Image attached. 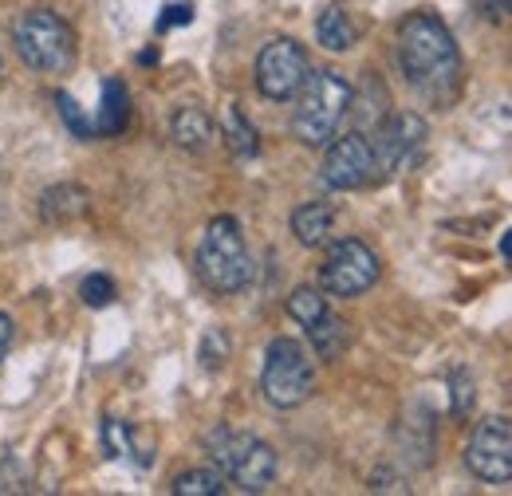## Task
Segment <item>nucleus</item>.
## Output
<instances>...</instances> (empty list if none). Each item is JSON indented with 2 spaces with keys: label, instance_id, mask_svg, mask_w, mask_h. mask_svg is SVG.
<instances>
[{
  "label": "nucleus",
  "instance_id": "1",
  "mask_svg": "<svg viewBox=\"0 0 512 496\" xmlns=\"http://www.w3.org/2000/svg\"><path fill=\"white\" fill-rule=\"evenodd\" d=\"M398 63L406 83L430 99L434 107H449L461 91V52L438 12H410L398 24Z\"/></svg>",
  "mask_w": 512,
  "mask_h": 496
},
{
  "label": "nucleus",
  "instance_id": "2",
  "mask_svg": "<svg viewBox=\"0 0 512 496\" xmlns=\"http://www.w3.org/2000/svg\"><path fill=\"white\" fill-rule=\"evenodd\" d=\"M351 103H355V91L339 71H331V67L308 71V79L300 87L296 115H292L296 138L304 146H327L339 134V123L347 119Z\"/></svg>",
  "mask_w": 512,
  "mask_h": 496
},
{
  "label": "nucleus",
  "instance_id": "3",
  "mask_svg": "<svg viewBox=\"0 0 512 496\" xmlns=\"http://www.w3.org/2000/svg\"><path fill=\"white\" fill-rule=\"evenodd\" d=\"M205 453L213 461V469L237 485L241 493H264L276 481V453L268 441L245 434V430H229L217 426L213 434H205Z\"/></svg>",
  "mask_w": 512,
  "mask_h": 496
},
{
  "label": "nucleus",
  "instance_id": "4",
  "mask_svg": "<svg viewBox=\"0 0 512 496\" xmlns=\"http://www.w3.org/2000/svg\"><path fill=\"white\" fill-rule=\"evenodd\" d=\"M197 272L205 280V288H213L217 296H233L241 288H249L253 280V256L245 245V233L233 217H213L201 245H197Z\"/></svg>",
  "mask_w": 512,
  "mask_h": 496
},
{
  "label": "nucleus",
  "instance_id": "5",
  "mask_svg": "<svg viewBox=\"0 0 512 496\" xmlns=\"http://www.w3.org/2000/svg\"><path fill=\"white\" fill-rule=\"evenodd\" d=\"M16 52L40 75H64V71L75 67L79 44H75V32H71V24L60 12L32 8L16 24Z\"/></svg>",
  "mask_w": 512,
  "mask_h": 496
},
{
  "label": "nucleus",
  "instance_id": "6",
  "mask_svg": "<svg viewBox=\"0 0 512 496\" xmlns=\"http://www.w3.org/2000/svg\"><path fill=\"white\" fill-rule=\"evenodd\" d=\"M260 390L264 402L276 410H296L312 398L316 390V371L308 351L296 339H272L264 351V371H260Z\"/></svg>",
  "mask_w": 512,
  "mask_h": 496
},
{
  "label": "nucleus",
  "instance_id": "7",
  "mask_svg": "<svg viewBox=\"0 0 512 496\" xmlns=\"http://www.w3.org/2000/svg\"><path fill=\"white\" fill-rule=\"evenodd\" d=\"M379 272H383V264H379L375 248L347 237V241H335V245L327 248V260H323L320 268V284L323 292H331L339 300H355L367 288H375Z\"/></svg>",
  "mask_w": 512,
  "mask_h": 496
},
{
  "label": "nucleus",
  "instance_id": "8",
  "mask_svg": "<svg viewBox=\"0 0 512 496\" xmlns=\"http://www.w3.org/2000/svg\"><path fill=\"white\" fill-rule=\"evenodd\" d=\"M308 71H312V67H308V52H304L296 40L276 36V40H268V44L260 48V56H256V87H260L264 99L288 103V99L300 95Z\"/></svg>",
  "mask_w": 512,
  "mask_h": 496
},
{
  "label": "nucleus",
  "instance_id": "9",
  "mask_svg": "<svg viewBox=\"0 0 512 496\" xmlns=\"http://www.w3.org/2000/svg\"><path fill=\"white\" fill-rule=\"evenodd\" d=\"M426 134H430V126L414 111H398V115L383 119L375 138H371V154H375L379 178H394L398 170H406L414 162V154L422 150Z\"/></svg>",
  "mask_w": 512,
  "mask_h": 496
},
{
  "label": "nucleus",
  "instance_id": "10",
  "mask_svg": "<svg viewBox=\"0 0 512 496\" xmlns=\"http://www.w3.org/2000/svg\"><path fill=\"white\" fill-rule=\"evenodd\" d=\"M465 465L473 477L489 481V485H505L512 481V422L509 418H485L469 445H465Z\"/></svg>",
  "mask_w": 512,
  "mask_h": 496
},
{
  "label": "nucleus",
  "instance_id": "11",
  "mask_svg": "<svg viewBox=\"0 0 512 496\" xmlns=\"http://www.w3.org/2000/svg\"><path fill=\"white\" fill-rule=\"evenodd\" d=\"M323 186L327 189H359L375 178V154H371V138L363 130H347V134H335V142L327 146V158H323Z\"/></svg>",
  "mask_w": 512,
  "mask_h": 496
},
{
  "label": "nucleus",
  "instance_id": "12",
  "mask_svg": "<svg viewBox=\"0 0 512 496\" xmlns=\"http://www.w3.org/2000/svg\"><path fill=\"white\" fill-rule=\"evenodd\" d=\"M170 138H174V146H182L186 154H201V150H209L213 119H209L201 107H182V111H174V119H170Z\"/></svg>",
  "mask_w": 512,
  "mask_h": 496
},
{
  "label": "nucleus",
  "instance_id": "13",
  "mask_svg": "<svg viewBox=\"0 0 512 496\" xmlns=\"http://www.w3.org/2000/svg\"><path fill=\"white\" fill-rule=\"evenodd\" d=\"M331 225H335V209L323 205V201H308L292 213V237L304 248H320L331 237Z\"/></svg>",
  "mask_w": 512,
  "mask_h": 496
},
{
  "label": "nucleus",
  "instance_id": "14",
  "mask_svg": "<svg viewBox=\"0 0 512 496\" xmlns=\"http://www.w3.org/2000/svg\"><path fill=\"white\" fill-rule=\"evenodd\" d=\"M130 123V95L123 79H107L103 83V103L95 115V134H123Z\"/></svg>",
  "mask_w": 512,
  "mask_h": 496
},
{
  "label": "nucleus",
  "instance_id": "15",
  "mask_svg": "<svg viewBox=\"0 0 512 496\" xmlns=\"http://www.w3.org/2000/svg\"><path fill=\"white\" fill-rule=\"evenodd\" d=\"M87 213V189L83 186H52L40 197V217L52 225H67Z\"/></svg>",
  "mask_w": 512,
  "mask_h": 496
},
{
  "label": "nucleus",
  "instance_id": "16",
  "mask_svg": "<svg viewBox=\"0 0 512 496\" xmlns=\"http://www.w3.org/2000/svg\"><path fill=\"white\" fill-rule=\"evenodd\" d=\"M308 339H312L316 355L331 363V359H339V355H343V347H347V323H343L339 315L323 311L316 323H308Z\"/></svg>",
  "mask_w": 512,
  "mask_h": 496
},
{
  "label": "nucleus",
  "instance_id": "17",
  "mask_svg": "<svg viewBox=\"0 0 512 496\" xmlns=\"http://www.w3.org/2000/svg\"><path fill=\"white\" fill-rule=\"evenodd\" d=\"M316 40L327 52H351L355 48V24L347 20L343 8H323L316 20Z\"/></svg>",
  "mask_w": 512,
  "mask_h": 496
},
{
  "label": "nucleus",
  "instance_id": "18",
  "mask_svg": "<svg viewBox=\"0 0 512 496\" xmlns=\"http://www.w3.org/2000/svg\"><path fill=\"white\" fill-rule=\"evenodd\" d=\"M221 126H225V142H229V150H233L237 158H253L256 150H260V138H256L253 123L241 115V107H237V103H233V107H225Z\"/></svg>",
  "mask_w": 512,
  "mask_h": 496
},
{
  "label": "nucleus",
  "instance_id": "19",
  "mask_svg": "<svg viewBox=\"0 0 512 496\" xmlns=\"http://www.w3.org/2000/svg\"><path fill=\"white\" fill-rule=\"evenodd\" d=\"M174 496H221L229 489V481L217 469H190L182 477H174Z\"/></svg>",
  "mask_w": 512,
  "mask_h": 496
},
{
  "label": "nucleus",
  "instance_id": "20",
  "mask_svg": "<svg viewBox=\"0 0 512 496\" xmlns=\"http://www.w3.org/2000/svg\"><path fill=\"white\" fill-rule=\"evenodd\" d=\"M323 311H327V300H323L320 288H296V292L288 296V315H292L300 327L316 323Z\"/></svg>",
  "mask_w": 512,
  "mask_h": 496
},
{
  "label": "nucleus",
  "instance_id": "21",
  "mask_svg": "<svg viewBox=\"0 0 512 496\" xmlns=\"http://www.w3.org/2000/svg\"><path fill=\"white\" fill-rule=\"evenodd\" d=\"M79 296H83L87 308H107V304L115 300V280H111L107 272H91V276H83Z\"/></svg>",
  "mask_w": 512,
  "mask_h": 496
},
{
  "label": "nucleus",
  "instance_id": "22",
  "mask_svg": "<svg viewBox=\"0 0 512 496\" xmlns=\"http://www.w3.org/2000/svg\"><path fill=\"white\" fill-rule=\"evenodd\" d=\"M56 103H60V115H64L67 130H71L75 138H83V142L99 138V134H95V123H91V119H87V115L79 111V103H75V99H71L67 91H60V95H56Z\"/></svg>",
  "mask_w": 512,
  "mask_h": 496
},
{
  "label": "nucleus",
  "instance_id": "23",
  "mask_svg": "<svg viewBox=\"0 0 512 496\" xmlns=\"http://www.w3.org/2000/svg\"><path fill=\"white\" fill-rule=\"evenodd\" d=\"M225 359H229V339H225L221 327H209L205 339H201V367L205 371H217Z\"/></svg>",
  "mask_w": 512,
  "mask_h": 496
},
{
  "label": "nucleus",
  "instance_id": "24",
  "mask_svg": "<svg viewBox=\"0 0 512 496\" xmlns=\"http://www.w3.org/2000/svg\"><path fill=\"white\" fill-rule=\"evenodd\" d=\"M103 449H107V457H127L130 449H134L127 422H119V418H107L103 422Z\"/></svg>",
  "mask_w": 512,
  "mask_h": 496
},
{
  "label": "nucleus",
  "instance_id": "25",
  "mask_svg": "<svg viewBox=\"0 0 512 496\" xmlns=\"http://www.w3.org/2000/svg\"><path fill=\"white\" fill-rule=\"evenodd\" d=\"M449 386H453V414L465 418V414L473 410V378H469L465 371H457Z\"/></svg>",
  "mask_w": 512,
  "mask_h": 496
},
{
  "label": "nucleus",
  "instance_id": "26",
  "mask_svg": "<svg viewBox=\"0 0 512 496\" xmlns=\"http://www.w3.org/2000/svg\"><path fill=\"white\" fill-rule=\"evenodd\" d=\"M190 20H193V4H190V0H174V4H166V8H162V16H158V32L182 28V24H190Z\"/></svg>",
  "mask_w": 512,
  "mask_h": 496
},
{
  "label": "nucleus",
  "instance_id": "27",
  "mask_svg": "<svg viewBox=\"0 0 512 496\" xmlns=\"http://www.w3.org/2000/svg\"><path fill=\"white\" fill-rule=\"evenodd\" d=\"M8 347H12V319H8L4 311H0V363H4Z\"/></svg>",
  "mask_w": 512,
  "mask_h": 496
},
{
  "label": "nucleus",
  "instance_id": "28",
  "mask_svg": "<svg viewBox=\"0 0 512 496\" xmlns=\"http://www.w3.org/2000/svg\"><path fill=\"white\" fill-rule=\"evenodd\" d=\"M501 256H505V260H512V229L501 237Z\"/></svg>",
  "mask_w": 512,
  "mask_h": 496
}]
</instances>
